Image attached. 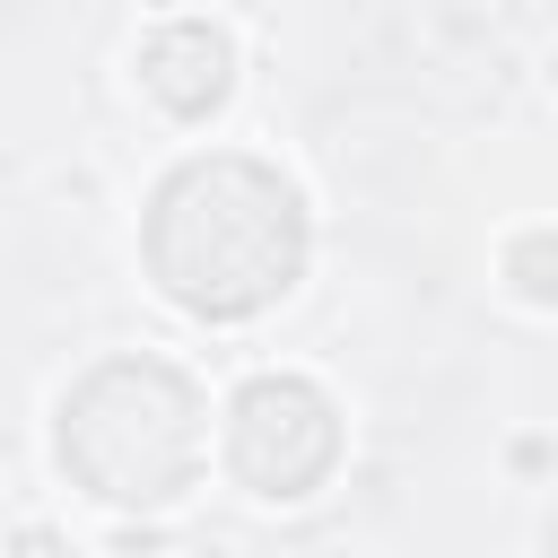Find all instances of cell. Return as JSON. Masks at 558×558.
<instances>
[{
    "instance_id": "obj_1",
    "label": "cell",
    "mask_w": 558,
    "mask_h": 558,
    "mask_svg": "<svg viewBox=\"0 0 558 558\" xmlns=\"http://www.w3.org/2000/svg\"><path fill=\"white\" fill-rule=\"evenodd\" d=\"M279 445V471H270V497L262 506H296L323 488L331 453H340V427H331V401L305 384V375H253L235 401H227V471L253 480Z\"/></svg>"
},
{
    "instance_id": "obj_2",
    "label": "cell",
    "mask_w": 558,
    "mask_h": 558,
    "mask_svg": "<svg viewBox=\"0 0 558 558\" xmlns=\"http://www.w3.org/2000/svg\"><path fill=\"white\" fill-rule=\"evenodd\" d=\"M131 87L166 113V122H209L235 96V35L218 17H166L148 26V44L131 52Z\"/></svg>"
},
{
    "instance_id": "obj_3",
    "label": "cell",
    "mask_w": 558,
    "mask_h": 558,
    "mask_svg": "<svg viewBox=\"0 0 558 558\" xmlns=\"http://www.w3.org/2000/svg\"><path fill=\"white\" fill-rule=\"evenodd\" d=\"M497 288L532 314H558V227H506L497 244Z\"/></svg>"
},
{
    "instance_id": "obj_4",
    "label": "cell",
    "mask_w": 558,
    "mask_h": 558,
    "mask_svg": "<svg viewBox=\"0 0 558 558\" xmlns=\"http://www.w3.org/2000/svg\"><path fill=\"white\" fill-rule=\"evenodd\" d=\"M9 558H87V549H78L70 532H52V523H35V514H26V523H17V541H9Z\"/></svg>"
},
{
    "instance_id": "obj_5",
    "label": "cell",
    "mask_w": 558,
    "mask_h": 558,
    "mask_svg": "<svg viewBox=\"0 0 558 558\" xmlns=\"http://www.w3.org/2000/svg\"><path fill=\"white\" fill-rule=\"evenodd\" d=\"M549 462H558L549 436H523V445H514V471H549Z\"/></svg>"
},
{
    "instance_id": "obj_6",
    "label": "cell",
    "mask_w": 558,
    "mask_h": 558,
    "mask_svg": "<svg viewBox=\"0 0 558 558\" xmlns=\"http://www.w3.org/2000/svg\"><path fill=\"white\" fill-rule=\"evenodd\" d=\"M148 558H183V549H148Z\"/></svg>"
}]
</instances>
